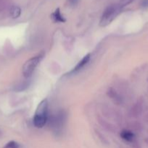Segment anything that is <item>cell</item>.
<instances>
[{
    "label": "cell",
    "mask_w": 148,
    "mask_h": 148,
    "mask_svg": "<svg viewBox=\"0 0 148 148\" xmlns=\"http://www.w3.org/2000/svg\"><path fill=\"white\" fill-rule=\"evenodd\" d=\"M90 56H91L90 53H88V54L86 55L85 56H84V58H83V59H81V60L80 61L78 64H77V65L75 66V67L74 68L73 70L72 71V72H77V71L80 70V69H81L82 68H84V66H85L86 65L88 64V62H89Z\"/></svg>",
    "instance_id": "cell-7"
},
{
    "label": "cell",
    "mask_w": 148,
    "mask_h": 148,
    "mask_svg": "<svg viewBox=\"0 0 148 148\" xmlns=\"http://www.w3.org/2000/svg\"><path fill=\"white\" fill-rule=\"evenodd\" d=\"M65 114L63 111H59L55 115H53L49 120L51 127L56 132L59 131L63 127L65 121Z\"/></svg>",
    "instance_id": "cell-4"
},
{
    "label": "cell",
    "mask_w": 148,
    "mask_h": 148,
    "mask_svg": "<svg viewBox=\"0 0 148 148\" xmlns=\"http://www.w3.org/2000/svg\"><path fill=\"white\" fill-rule=\"evenodd\" d=\"M141 7L142 8H148V0H142L141 1Z\"/></svg>",
    "instance_id": "cell-13"
},
{
    "label": "cell",
    "mask_w": 148,
    "mask_h": 148,
    "mask_svg": "<svg viewBox=\"0 0 148 148\" xmlns=\"http://www.w3.org/2000/svg\"><path fill=\"white\" fill-rule=\"evenodd\" d=\"M133 1H134V0H120V1L118 2V4L120 5V7L123 9V7L130 4L131 3L133 2Z\"/></svg>",
    "instance_id": "cell-12"
},
{
    "label": "cell",
    "mask_w": 148,
    "mask_h": 148,
    "mask_svg": "<svg viewBox=\"0 0 148 148\" xmlns=\"http://www.w3.org/2000/svg\"><path fill=\"white\" fill-rule=\"evenodd\" d=\"M120 135L123 140L129 143H133L135 140L134 134L129 130H123Z\"/></svg>",
    "instance_id": "cell-6"
},
{
    "label": "cell",
    "mask_w": 148,
    "mask_h": 148,
    "mask_svg": "<svg viewBox=\"0 0 148 148\" xmlns=\"http://www.w3.org/2000/svg\"><path fill=\"white\" fill-rule=\"evenodd\" d=\"M121 10L122 8L120 7L118 3L108 6L102 14L100 22V25L106 26L110 24L117 17Z\"/></svg>",
    "instance_id": "cell-2"
},
{
    "label": "cell",
    "mask_w": 148,
    "mask_h": 148,
    "mask_svg": "<svg viewBox=\"0 0 148 148\" xmlns=\"http://www.w3.org/2000/svg\"><path fill=\"white\" fill-rule=\"evenodd\" d=\"M20 145L15 141H10L5 145L4 148H19Z\"/></svg>",
    "instance_id": "cell-11"
},
{
    "label": "cell",
    "mask_w": 148,
    "mask_h": 148,
    "mask_svg": "<svg viewBox=\"0 0 148 148\" xmlns=\"http://www.w3.org/2000/svg\"><path fill=\"white\" fill-rule=\"evenodd\" d=\"M44 56V53H39L37 56L30 58L26 61L23 66V75L25 77H29L33 74L36 66Z\"/></svg>",
    "instance_id": "cell-3"
},
{
    "label": "cell",
    "mask_w": 148,
    "mask_h": 148,
    "mask_svg": "<svg viewBox=\"0 0 148 148\" xmlns=\"http://www.w3.org/2000/svg\"><path fill=\"white\" fill-rule=\"evenodd\" d=\"M52 17L55 22H58V23H65L66 21V20L63 17V15L61 14L60 10L59 8L56 9L55 11L52 13Z\"/></svg>",
    "instance_id": "cell-8"
},
{
    "label": "cell",
    "mask_w": 148,
    "mask_h": 148,
    "mask_svg": "<svg viewBox=\"0 0 148 148\" xmlns=\"http://www.w3.org/2000/svg\"><path fill=\"white\" fill-rule=\"evenodd\" d=\"M48 102L47 100H43L38 106L35 116L33 117V124L37 128H42L45 126L48 120Z\"/></svg>",
    "instance_id": "cell-1"
},
{
    "label": "cell",
    "mask_w": 148,
    "mask_h": 148,
    "mask_svg": "<svg viewBox=\"0 0 148 148\" xmlns=\"http://www.w3.org/2000/svg\"><path fill=\"white\" fill-rule=\"evenodd\" d=\"M10 14L12 18H17L21 14V9L17 6H12L10 10Z\"/></svg>",
    "instance_id": "cell-10"
},
{
    "label": "cell",
    "mask_w": 148,
    "mask_h": 148,
    "mask_svg": "<svg viewBox=\"0 0 148 148\" xmlns=\"http://www.w3.org/2000/svg\"><path fill=\"white\" fill-rule=\"evenodd\" d=\"M78 1L79 0H68V3L72 7H75V6H76L78 4Z\"/></svg>",
    "instance_id": "cell-14"
},
{
    "label": "cell",
    "mask_w": 148,
    "mask_h": 148,
    "mask_svg": "<svg viewBox=\"0 0 148 148\" xmlns=\"http://www.w3.org/2000/svg\"><path fill=\"white\" fill-rule=\"evenodd\" d=\"M142 111V101H138L134 106L131 108V114L133 116H138L141 114Z\"/></svg>",
    "instance_id": "cell-9"
},
{
    "label": "cell",
    "mask_w": 148,
    "mask_h": 148,
    "mask_svg": "<svg viewBox=\"0 0 148 148\" xmlns=\"http://www.w3.org/2000/svg\"><path fill=\"white\" fill-rule=\"evenodd\" d=\"M107 95L116 104H121L122 102H123V99H122L121 96L113 88H110V89H108V90H107Z\"/></svg>",
    "instance_id": "cell-5"
}]
</instances>
